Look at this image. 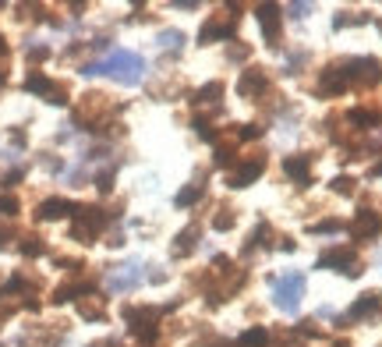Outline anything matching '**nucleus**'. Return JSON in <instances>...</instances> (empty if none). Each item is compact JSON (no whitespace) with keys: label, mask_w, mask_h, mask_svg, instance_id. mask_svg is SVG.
<instances>
[{"label":"nucleus","mask_w":382,"mask_h":347,"mask_svg":"<svg viewBox=\"0 0 382 347\" xmlns=\"http://www.w3.org/2000/svg\"><path fill=\"white\" fill-rule=\"evenodd\" d=\"M379 234H382V216L375 209H357V216H354V237L357 241H372Z\"/></svg>","instance_id":"nucleus-11"},{"label":"nucleus","mask_w":382,"mask_h":347,"mask_svg":"<svg viewBox=\"0 0 382 347\" xmlns=\"http://www.w3.org/2000/svg\"><path fill=\"white\" fill-rule=\"evenodd\" d=\"M78 316H81V319H92V322H103V319H106V305H103V298H96V294L78 298Z\"/></svg>","instance_id":"nucleus-18"},{"label":"nucleus","mask_w":382,"mask_h":347,"mask_svg":"<svg viewBox=\"0 0 382 347\" xmlns=\"http://www.w3.org/2000/svg\"><path fill=\"white\" fill-rule=\"evenodd\" d=\"M96 188H99V192H110V188H114V170L99 174V177H96Z\"/></svg>","instance_id":"nucleus-33"},{"label":"nucleus","mask_w":382,"mask_h":347,"mask_svg":"<svg viewBox=\"0 0 382 347\" xmlns=\"http://www.w3.org/2000/svg\"><path fill=\"white\" fill-rule=\"evenodd\" d=\"M142 283V266L138 262H124V266H114L110 273H106V287L124 294V291H135Z\"/></svg>","instance_id":"nucleus-7"},{"label":"nucleus","mask_w":382,"mask_h":347,"mask_svg":"<svg viewBox=\"0 0 382 347\" xmlns=\"http://www.w3.org/2000/svg\"><path fill=\"white\" fill-rule=\"evenodd\" d=\"M11 319V305H0V322H8Z\"/></svg>","instance_id":"nucleus-38"},{"label":"nucleus","mask_w":382,"mask_h":347,"mask_svg":"<svg viewBox=\"0 0 382 347\" xmlns=\"http://www.w3.org/2000/svg\"><path fill=\"white\" fill-rule=\"evenodd\" d=\"M18 198L14 195H0V216H4V220H11V216H18Z\"/></svg>","instance_id":"nucleus-28"},{"label":"nucleus","mask_w":382,"mask_h":347,"mask_svg":"<svg viewBox=\"0 0 382 347\" xmlns=\"http://www.w3.org/2000/svg\"><path fill=\"white\" fill-rule=\"evenodd\" d=\"M8 53H11V50H8V43H4V36H0V64L8 60Z\"/></svg>","instance_id":"nucleus-37"},{"label":"nucleus","mask_w":382,"mask_h":347,"mask_svg":"<svg viewBox=\"0 0 382 347\" xmlns=\"http://www.w3.org/2000/svg\"><path fill=\"white\" fill-rule=\"evenodd\" d=\"M202 192H205L202 185H188V188H181V192H177V198H174V202H177L181 209H184V206H195V202L202 198Z\"/></svg>","instance_id":"nucleus-23"},{"label":"nucleus","mask_w":382,"mask_h":347,"mask_svg":"<svg viewBox=\"0 0 382 347\" xmlns=\"http://www.w3.org/2000/svg\"><path fill=\"white\" fill-rule=\"evenodd\" d=\"M233 223H238V216H233V209H220V216H212V227H216V231H230Z\"/></svg>","instance_id":"nucleus-27"},{"label":"nucleus","mask_w":382,"mask_h":347,"mask_svg":"<svg viewBox=\"0 0 382 347\" xmlns=\"http://www.w3.org/2000/svg\"><path fill=\"white\" fill-rule=\"evenodd\" d=\"M0 86H4V71H0Z\"/></svg>","instance_id":"nucleus-40"},{"label":"nucleus","mask_w":382,"mask_h":347,"mask_svg":"<svg viewBox=\"0 0 382 347\" xmlns=\"http://www.w3.org/2000/svg\"><path fill=\"white\" fill-rule=\"evenodd\" d=\"M315 270H340V273H347V277H357L361 273V262H357V252L344 244V248H329V252L318 255Z\"/></svg>","instance_id":"nucleus-5"},{"label":"nucleus","mask_w":382,"mask_h":347,"mask_svg":"<svg viewBox=\"0 0 382 347\" xmlns=\"http://www.w3.org/2000/svg\"><path fill=\"white\" fill-rule=\"evenodd\" d=\"M259 25H262L266 43L269 47H280V36H283V29H280V8H276V4H262L259 8Z\"/></svg>","instance_id":"nucleus-10"},{"label":"nucleus","mask_w":382,"mask_h":347,"mask_svg":"<svg viewBox=\"0 0 382 347\" xmlns=\"http://www.w3.org/2000/svg\"><path fill=\"white\" fill-rule=\"evenodd\" d=\"M50 50L47 47H29V60H42V57H47Z\"/></svg>","instance_id":"nucleus-34"},{"label":"nucleus","mask_w":382,"mask_h":347,"mask_svg":"<svg viewBox=\"0 0 382 347\" xmlns=\"http://www.w3.org/2000/svg\"><path fill=\"white\" fill-rule=\"evenodd\" d=\"M368 22V14H336V29H347V25H365Z\"/></svg>","instance_id":"nucleus-29"},{"label":"nucleus","mask_w":382,"mask_h":347,"mask_svg":"<svg viewBox=\"0 0 382 347\" xmlns=\"http://www.w3.org/2000/svg\"><path fill=\"white\" fill-rule=\"evenodd\" d=\"M266 86H269L266 71H262V68H248V71L241 75V81H238V92H241L244 99H259V96L266 92Z\"/></svg>","instance_id":"nucleus-13"},{"label":"nucleus","mask_w":382,"mask_h":347,"mask_svg":"<svg viewBox=\"0 0 382 347\" xmlns=\"http://www.w3.org/2000/svg\"><path fill=\"white\" fill-rule=\"evenodd\" d=\"M89 347H120V340L110 337V340H96V344H89Z\"/></svg>","instance_id":"nucleus-36"},{"label":"nucleus","mask_w":382,"mask_h":347,"mask_svg":"<svg viewBox=\"0 0 382 347\" xmlns=\"http://www.w3.org/2000/svg\"><path fill=\"white\" fill-rule=\"evenodd\" d=\"M25 89L36 92V96H42V99H47V103H53V107H64V103H68V89L57 86V81H50L42 71H32V75L25 78Z\"/></svg>","instance_id":"nucleus-6"},{"label":"nucleus","mask_w":382,"mask_h":347,"mask_svg":"<svg viewBox=\"0 0 382 347\" xmlns=\"http://www.w3.org/2000/svg\"><path fill=\"white\" fill-rule=\"evenodd\" d=\"M18 248H21V255H29V259H36V255H42V252H47V244H42V237L29 234L25 241H21V244H18Z\"/></svg>","instance_id":"nucleus-25"},{"label":"nucleus","mask_w":382,"mask_h":347,"mask_svg":"<svg viewBox=\"0 0 382 347\" xmlns=\"http://www.w3.org/2000/svg\"><path fill=\"white\" fill-rule=\"evenodd\" d=\"M283 174L294 181V185H301V188H308L311 185V156H287L283 159Z\"/></svg>","instance_id":"nucleus-12"},{"label":"nucleus","mask_w":382,"mask_h":347,"mask_svg":"<svg viewBox=\"0 0 382 347\" xmlns=\"http://www.w3.org/2000/svg\"><path fill=\"white\" fill-rule=\"evenodd\" d=\"M340 71H344L347 86H351V81H365V86H375V81L382 78V64H379L375 57H351V60H344V64H340Z\"/></svg>","instance_id":"nucleus-4"},{"label":"nucleus","mask_w":382,"mask_h":347,"mask_svg":"<svg viewBox=\"0 0 382 347\" xmlns=\"http://www.w3.org/2000/svg\"><path fill=\"white\" fill-rule=\"evenodd\" d=\"M238 344H241V347H269V344H272V333L266 330V326H251V330L241 333Z\"/></svg>","instance_id":"nucleus-21"},{"label":"nucleus","mask_w":382,"mask_h":347,"mask_svg":"<svg viewBox=\"0 0 382 347\" xmlns=\"http://www.w3.org/2000/svg\"><path fill=\"white\" fill-rule=\"evenodd\" d=\"M372 177H382V159H379L375 167H372Z\"/></svg>","instance_id":"nucleus-39"},{"label":"nucleus","mask_w":382,"mask_h":347,"mask_svg":"<svg viewBox=\"0 0 382 347\" xmlns=\"http://www.w3.org/2000/svg\"><path fill=\"white\" fill-rule=\"evenodd\" d=\"M75 206L68 198H47V202H39V209H36V220H60V216H71Z\"/></svg>","instance_id":"nucleus-16"},{"label":"nucleus","mask_w":382,"mask_h":347,"mask_svg":"<svg viewBox=\"0 0 382 347\" xmlns=\"http://www.w3.org/2000/svg\"><path fill=\"white\" fill-rule=\"evenodd\" d=\"M92 287H96V283L92 280H71V283H60V287L53 291V301L57 305H64V301H78V298H85V294H92Z\"/></svg>","instance_id":"nucleus-15"},{"label":"nucleus","mask_w":382,"mask_h":347,"mask_svg":"<svg viewBox=\"0 0 382 347\" xmlns=\"http://www.w3.org/2000/svg\"><path fill=\"white\" fill-rule=\"evenodd\" d=\"M156 43H160L163 50H181V47H184V32H177V29H166V32H160Z\"/></svg>","instance_id":"nucleus-24"},{"label":"nucleus","mask_w":382,"mask_h":347,"mask_svg":"<svg viewBox=\"0 0 382 347\" xmlns=\"http://www.w3.org/2000/svg\"><path fill=\"white\" fill-rule=\"evenodd\" d=\"M290 11H294V18H305V14L311 11V4H294Z\"/></svg>","instance_id":"nucleus-35"},{"label":"nucleus","mask_w":382,"mask_h":347,"mask_svg":"<svg viewBox=\"0 0 382 347\" xmlns=\"http://www.w3.org/2000/svg\"><path fill=\"white\" fill-rule=\"evenodd\" d=\"M308 231L311 234H340V231H344V223H340V220H322V223H311Z\"/></svg>","instance_id":"nucleus-26"},{"label":"nucleus","mask_w":382,"mask_h":347,"mask_svg":"<svg viewBox=\"0 0 382 347\" xmlns=\"http://www.w3.org/2000/svg\"><path fill=\"white\" fill-rule=\"evenodd\" d=\"M262 170H266V159H262V156H251L248 163H238V167L230 170L227 185H230V188H248V185H255V181L262 177Z\"/></svg>","instance_id":"nucleus-8"},{"label":"nucleus","mask_w":382,"mask_h":347,"mask_svg":"<svg viewBox=\"0 0 382 347\" xmlns=\"http://www.w3.org/2000/svg\"><path fill=\"white\" fill-rule=\"evenodd\" d=\"M220 99H223V86H220V81H205V86L195 92L191 103H195V107H216Z\"/></svg>","instance_id":"nucleus-20"},{"label":"nucleus","mask_w":382,"mask_h":347,"mask_svg":"<svg viewBox=\"0 0 382 347\" xmlns=\"http://www.w3.org/2000/svg\"><path fill=\"white\" fill-rule=\"evenodd\" d=\"M212 159H216V167H230V163H233V149L230 146H216V156H212Z\"/></svg>","instance_id":"nucleus-30"},{"label":"nucleus","mask_w":382,"mask_h":347,"mask_svg":"<svg viewBox=\"0 0 382 347\" xmlns=\"http://www.w3.org/2000/svg\"><path fill=\"white\" fill-rule=\"evenodd\" d=\"M81 75H106V78H114L120 81V86H138L142 75H145V60L142 53L135 50H110V57L106 60H96V64H85Z\"/></svg>","instance_id":"nucleus-1"},{"label":"nucleus","mask_w":382,"mask_h":347,"mask_svg":"<svg viewBox=\"0 0 382 347\" xmlns=\"http://www.w3.org/2000/svg\"><path fill=\"white\" fill-rule=\"evenodd\" d=\"M344 89H347L344 71H340V68H326L322 71V81H318V92H322V96H340Z\"/></svg>","instance_id":"nucleus-17"},{"label":"nucleus","mask_w":382,"mask_h":347,"mask_svg":"<svg viewBox=\"0 0 382 347\" xmlns=\"http://www.w3.org/2000/svg\"><path fill=\"white\" fill-rule=\"evenodd\" d=\"M259 135H262L259 125H241V128H238V138H241V142H244V138H259Z\"/></svg>","instance_id":"nucleus-32"},{"label":"nucleus","mask_w":382,"mask_h":347,"mask_svg":"<svg viewBox=\"0 0 382 347\" xmlns=\"http://www.w3.org/2000/svg\"><path fill=\"white\" fill-rule=\"evenodd\" d=\"M329 188H333L336 195H351V192H354V181H351V177H336Z\"/></svg>","instance_id":"nucleus-31"},{"label":"nucleus","mask_w":382,"mask_h":347,"mask_svg":"<svg viewBox=\"0 0 382 347\" xmlns=\"http://www.w3.org/2000/svg\"><path fill=\"white\" fill-rule=\"evenodd\" d=\"M269 287H272V301H276V309H280V312L294 316L297 309H301V298H305V277L301 273L272 277Z\"/></svg>","instance_id":"nucleus-2"},{"label":"nucleus","mask_w":382,"mask_h":347,"mask_svg":"<svg viewBox=\"0 0 382 347\" xmlns=\"http://www.w3.org/2000/svg\"><path fill=\"white\" fill-rule=\"evenodd\" d=\"M71 216H75L71 237L81 241V244H92V241L103 234V227H106V213H103V209H92V206H81V209H75Z\"/></svg>","instance_id":"nucleus-3"},{"label":"nucleus","mask_w":382,"mask_h":347,"mask_svg":"<svg viewBox=\"0 0 382 347\" xmlns=\"http://www.w3.org/2000/svg\"><path fill=\"white\" fill-rule=\"evenodd\" d=\"M233 32H238V14H227V18H209V22L202 25L199 32V43H212V39H233Z\"/></svg>","instance_id":"nucleus-9"},{"label":"nucleus","mask_w":382,"mask_h":347,"mask_svg":"<svg viewBox=\"0 0 382 347\" xmlns=\"http://www.w3.org/2000/svg\"><path fill=\"white\" fill-rule=\"evenodd\" d=\"M195 248H199V227L191 223V227H184L177 234V241H174V259H184V255H191Z\"/></svg>","instance_id":"nucleus-19"},{"label":"nucleus","mask_w":382,"mask_h":347,"mask_svg":"<svg viewBox=\"0 0 382 347\" xmlns=\"http://www.w3.org/2000/svg\"><path fill=\"white\" fill-rule=\"evenodd\" d=\"M347 120H351L357 131H372V128H379V114H372V110H351Z\"/></svg>","instance_id":"nucleus-22"},{"label":"nucleus","mask_w":382,"mask_h":347,"mask_svg":"<svg viewBox=\"0 0 382 347\" xmlns=\"http://www.w3.org/2000/svg\"><path fill=\"white\" fill-rule=\"evenodd\" d=\"M382 312V301L379 294H361L354 305H351V312H347V322H361V319H379Z\"/></svg>","instance_id":"nucleus-14"}]
</instances>
